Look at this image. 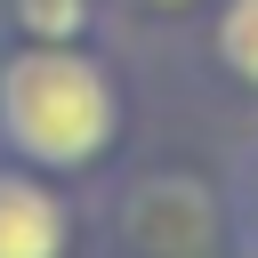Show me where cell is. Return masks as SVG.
<instances>
[{
  "label": "cell",
  "mask_w": 258,
  "mask_h": 258,
  "mask_svg": "<svg viewBox=\"0 0 258 258\" xmlns=\"http://www.w3.org/2000/svg\"><path fill=\"white\" fill-rule=\"evenodd\" d=\"M121 145V73L81 40L0 48V153L40 177H81Z\"/></svg>",
  "instance_id": "obj_1"
},
{
  "label": "cell",
  "mask_w": 258,
  "mask_h": 258,
  "mask_svg": "<svg viewBox=\"0 0 258 258\" xmlns=\"http://www.w3.org/2000/svg\"><path fill=\"white\" fill-rule=\"evenodd\" d=\"M0 258H73V202L24 161H0Z\"/></svg>",
  "instance_id": "obj_2"
},
{
  "label": "cell",
  "mask_w": 258,
  "mask_h": 258,
  "mask_svg": "<svg viewBox=\"0 0 258 258\" xmlns=\"http://www.w3.org/2000/svg\"><path fill=\"white\" fill-rule=\"evenodd\" d=\"M89 24H97V0H8L16 40H81Z\"/></svg>",
  "instance_id": "obj_3"
},
{
  "label": "cell",
  "mask_w": 258,
  "mask_h": 258,
  "mask_svg": "<svg viewBox=\"0 0 258 258\" xmlns=\"http://www.w3.org/2000/svg\"><path fill=\"white\" fill-rule=\"evenodd\" d=\"M218 64L242 89H258V0H226L218 8Z\"/></svg>",
  "instance_id": "obj_4"
},
{
  "label": "cell",
  "mask_w": 258,
  "mask_h": 258,
  "mask_svg": "<svg viewBox=\"0 0 258 258\" xmlns=\"http://www.w3.org/2000/svg\"><path fill=\"white\" fill-rule=\"evenodd\" d=\"M137 8H185V0H137Z\"/></svg>",
  "instance_id": "obj_5"
}]
</instances>
